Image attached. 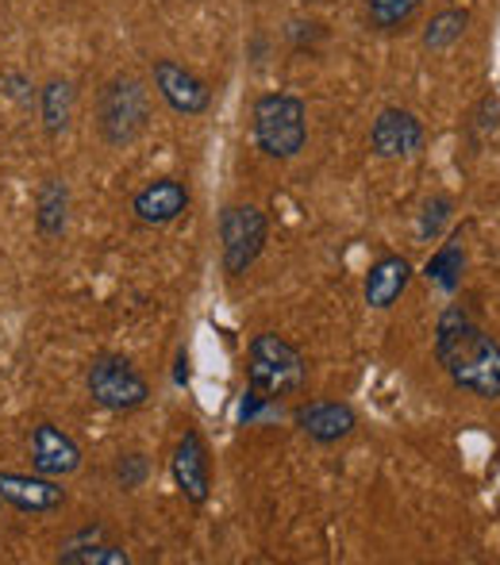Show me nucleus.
Listing matches in <instances>:
<instances>
[{
    "label": "nucleus",
    "instance_id": "f257e3e1",
    "mask_svg": "<svg viewBox=\"0 0 500 565\" xmlns=\"http://www.w3.org/2000/svg\"><path fill=\"white\" fill-rule=\"evenodd\" d=\"M435 358L462 393L500 401V342L462 305L443 308L435 323Z\"/></svg>",
    "mask_w": 500,
    "mask_h": 565
},
{
    "label": "nucleus",
    "instance_id": "f03ea898",
    "mask_svg": "<svg viewBox=\"0 0 500 565\" xmlns=\"http://www.w3.org/2000/svg\"><path fill=\"white\" fill-rule=\"evenodd\" d=\"M254 142L269 158H297L308 142V108L289 93H266L254 105Z\"/></svg>",
    "mask_w": 500,
    "mask_h": 565
},
{
    "label": "nucleus",
    "instance_id": "7ed1b4c3",
    "mask_svg": "<svg viewBox=\"0 0 500 565\" xmlns=\"http://www.w3.org/2000/svg\"><path fill=\"white\" fill-rule=\"evenodd\" d=\"M251 388L262 396V401H281V396H292L305 388V358L292 342H285L281 335H262L251 339Z\"/></svg>",
    "mask_w": 500,
    "mask_h": 565
},
{
    "label": "nucleus",
    "instance_id": "20e7f679",
    "mask_svg": "<svg viewBox=\"0 0 500 565\" xmlns=\"http://www.w3.org/2000/svg\"><path fill=\"white\" fill-rule=\"evenodd\" d=\"M150 119V100L142 82L135 77H116V82L105 85L100 93V135H105L113 147H127L142 135Z\"/></svg>",
    "mask_w": 500,
    "mask_h": 565
},
{
    "label": "nucleus",
    "instance_id": "39448f33",
    "mask_svg": "<svg viewBox=\"0 0 500 565\" xmlns=\"http://www.w3.org/2000/svg\"><path fill=\"white\" fill-rule=\"evenodd\" d=\"M89 396L108 412H135L147 404L150 385L139 370L120 354H100L89 365Z\"/></svg>",
    "mask_w": 500,
    "mask_h": 565
},
{
    "label": "nucleus",
    "instance_id": "423d86ee",
    "mask_svg": "<svg viewBox=\"0 0 500 565\" xmlns=\"http://www.w3.org/2000/svg\"><path fill=\"white\" fill-rule=\"evenodd\" d=\"M269 224L254 204H232L220 216V243H224V269L227 277H243L258 262L266 246Z\"/></svg>",
    "mask_w": 500,
    "mask_h": 565
},
{
    "label": "nucleus",
    "instance_id": "0eeeda50",
    "mask_svg": "<svg viewBox=\"0 0 500 565\" xmlns=\"http://www.w3.org/2000/svg\"><path fill=\"white\" fill-rule=\"evenodd\" d=\"M155 89L162 93V100L181 116H201L209 113L212 105V89L193 74L185 70L181 62L173 58H158L155 62Z\"/></svg>",
    "mask_w": 500,
    "mask_h": 565
},
{
    "label": "nucleus",
    "instance_id": "6e6552de",
    "mask_svg": "<svg viewBox=\"0 0 500 565\" xmlns=\"http://www.w3.org/2000/svg\"><path fill=\"white\" fill-rule=\"evenodd\" d=\"M170 473H173V484L178 492L189 500V504L201 508L212 492V466H209V450H204V439L196 431H185L173 450V461H170Z\"/></svg>",
    "mask_w": 500,
    "mask_h": 565
},
{
    "label": "nucleus",
    "instance_id": "1a4fd4ad",
    "mask_svg": "<svg viewBox=\"0 0 500 565\" xmlns=\"http://www.w3.org/2000/svg\"><path fill=\"white\" fill-rule=\"evenodd\" d=\"M370 147L377 158H408L424 147V124L404 108H385L370 127Z\"/></svg>",
    "mask_w": 500,
    "mask_h": 565
},
{
    "label": "nucleus",
    "instance_id": "9d476101",
    "mask_svg": "<svg viewBox=\"0 0 500 565\" xmlns=\"http://www.w3.org/2000/svg\"><path fill=\"white\" fill-rule=\"evenodd\" d=\"M31 466L43 477H70L82 469V447L62 427L39 424L31 431Z\"/></svg>",
    "mask_w": 500,
    "mask_h": 565
},
{
    "label": "nucleus",
    "instance_id": "9b49d317",
    "mask_svg": "<svg viewBox=\"0 0 500 565\" xmlns=\"http://www.w3.org/2000/svg\"><path fill=\"white\" fill-rule=\"evenodd\" d=\"M189 201H193V196H189V185H181L178 178H158V181H150L147 189H139V193H135L131 212H135V220H139V224L166 227L189 209Z\"/></svg>",
    "mask_w": 500,
    "mask_h": 565
},
{
    "label": "nucleus",
    "instance_id": "f8f14e48",
    "mask_svg": "<svg viewBox=\"0 0 500 565\" xmlns=\"http://www.w3.org/2000/svg\"><path fill=\"white\" fill-rule=\"evenodd\" d=\"M297 427L312 443L331 447V443L347 439V435L359 427V416H354V408L343 401H308L297 408Z\"/></svg>",
    "mask_w": 500,
    "mask_h": 565
},
{
    "label": "nucleus",
    "instance_id": "ddd939ff",
    "mask_svg": "<svg viewBox=\"0 0 500 565\" xmlns=\"http://www.w3.org/2000/svg\"><path fill=\"white\" fill-rule=\"evenodd\" d=\"M0 500L15 508V512L28 515H46L54 508H62L66 492L51 481V477H31V473H0Z\"/></svg>",
    "mask_w": 500,
    "mask_h": 565
},
{
    "label": "nucleus",
    "instance_id": "4468645a",
    "mask_svg": "<svg viewBox=\"0 0 500 565\" xmlns=\"http://www.w3.org/2000/svg\"><path fill=\"white\" fill-rule=\"evenodd\" d=\"M408 281H412V262L404 258V254H385V258H377L366 274V289H362L366 292V305L377 308V312H385V308H393L396 300L404 297Z\"/></svg>",
    "mask_w": 500,
    "mask_h": 565
},
{
    "label": "nucleus",
    "instance_id": "2eb2a0df",
    "mask_svg": "<svg viewBox=\"0 0 500 565\" xmlns=\"http://www.w3.org/2000/svg\"><path fill=\"white\" fill-rule=\"evenodd\" d=\"M58 562H66V565H127L131 554H127L124 546L108 543L105 531H85V535H77L74 543L62 546Z\"/></svg>",
    "mask_w": 500,
    "mask_h": 565
},
{
    "label": "nucleus",
    "instance_id": "dca6fc26",
    "mask_svg": "<svg viewBox=\"0 0 500 565\" xmlns=\"http://www.w3.org/2000/svg\"><path fill=\"white\" fill-rule=\"evenodd\" d=\"M35 204H39V216H35L39 231H43L46 238H58L62 231H66V216H70V189H66V181H58V178L43 181Z\"/></svg>",
    "mask_w": 500,
    "mask_h": 565
},
{
    "label": "nucleus",
    "instance_id": "f3484780",
    "mask_svg": "<svg viewBox=\"0 0 500 565\" xmlns=\"http://www.w3.org/2000/svg\"><path fill=\"white\" fill-rule=\"evenodd\" d=\"M462 266H466V254H462V235H455L450 243H443L439 250L432 254V262L424 266V277L435 281L439 289L455 292L458 281H462Z\"/></svg>",
    "mask_w": 500,
    "mask_h": 565
},
{
    "label": "nucleus",
    "instance_id": "a211bd4d",
    "mask_svg": "<svg viewBox=\"0 0 500 565\" xmlns=\"http://www.w3.org/2000/svg\"><path fill=\"white\" fill-rule=\"evenodd\" d=\"M39 108H43L46 135L66 131L70 116H74V85H70V82H51L43 93H39Z\"/></svg>",
    "mask_w": 500,
    "mask_h": 565
},
{
    "label": "nucleus",
    "instance_id": "6ab92c4d",
    "mask_svg": "<svg viewBox=\"0 0 500 565\" xmlns=\"http://www.w3.org/2000/svg\"><path fill=\"white\" fill-rule=\"evenodd\" d=\"M466 28H470V15L458 12V8H447V12L432 15V23L424 28V46L427 51H447L466 35Z\"/></svg>",
    "mask_w": 500,
    "mask_h": 565
},
{
    "label": "nucleus",
    "instance_id": "aec40b11",
    "mask_svg": "<svg viewBox=\"0 0 500 565\" xmlns=\"http://www.w3.org/2000/svg\"><path fill=\"white\" fill-rule=\"evenodd\" d=\"M419 4H424V0H366L370 23H374L377 31H396V28H404V23H408L412 15L419 12Z\"/></svg>",
    "mask_w": 500,
    "mask_h": 565
},
{
    "label": "nucleus",
    "instance_id": "412c9836",
    "mask_svg": "<svg viewBox=\"0 0 500 565\" xmlns=\"http://www.w3.org/2000/svg\"><path fill=\"white\" fill-rule=\"evenodd\" d=\"M450 196H432V201L424 204V216H419V238H435L443 231V224L450 220Z\"/></svg>",
    "mask_w": 500,
    "mask_h": 565
},
{
    "label": "nucleus",
    "instance_id": "4be33fe9",
    "mask_svg": "<svg viewBox=\"0 0 500 565\" xmlns=\"http://www.w3.org/2000/svg\"><path fill=\"white\" fill-rule=\"evenodd\" d=\"M142 473H147V461H142V454H127L120 466H116V477H120L124 489H139Z\"/></svg>",
    "mask_w": 500,
    "mask_h": 565
}]
</instances>
